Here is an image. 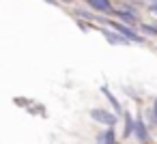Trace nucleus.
<instances>
[{"instance_id": "1a4fd4ad", "label": "nucleus", "mask_w": 157, "mask_h": 144, "mask_svg": "<svg viewBox=\"0 0 157 144\" xmlns=\"http://www.w3.org/2000/svg\"><path fill=\"white\" fill-rule=\"evenodd\" d=\"M112 15H114V17H118V20H123V22H129V24L138 20V15H131V13H127V11H123V9H116V11H114Z\"/></svg>"}, {"instance_id": "4468645a", "label": "nucleus", "mask_w": 157, "mask_h": 144, "mask_svg": "<svg viewBox=\"0 0 157 144\" xmlns=\"http://www.w3.org/2000/svg\"><path fill=\"white\" fill-rule=\"evenodd\" d=\"M63 2H71V0H63Z\"/></svg>"}, {"instance_id": "423d86ee", "label": "nucleus", "mask_w": 157, "mask_h": 144, "mask_svg": "<svg viewBox=\"0 0 157 144\" xmlns=\"http://www.w3.org/2000/svg\"><path fill=\"white\" fill-rule=\"evenodd\" d=\"M97 144H116V133H114V129L110 127V129L97 133Z\"/></svg>"}, {"instance_id": "9d476101", "label": "nucleus", "mask_w": 157, "mask_h": 144, "mask_svg": "<svg viewBox=\"0 0 157 144\" xmlns=\"http://www.w3.org/2000/svg\"><path fill=\"white\" fill-rule=\"evenodd\" d=\"M75 15H78L80 20H84V22H88V20H97L90 11H84V9H75Z\"/></svg>"}, {"instance_id": "f8f14e48", "label": "nucleus", "mask_w": 157, "mask_h": 144, "mask_svg": "<svg viewBox=\"0 0 157 144\" xmlns=\"http://www.w3.org/2000/svg\"><path fill=\"white\" fill-rule=\"evenodd\" d=\"M151 120H153V125H157V97H155V103H153V112H151Z\"/></svg>"}, {"instance_id": "9b49d317", "label": "nucleus", "mask_w": 157, "mask_h": 144, "mask_svg": "<svg viewBox=\"0 0 157 144\" xmlns=\"http://www.w3.org/2000/svg\"><path fill=\"white\" fill-rule=\"evenodd\" d=\"M140 30L148 37H155L157 35V26H151V24H140Z\"/></svg>"}, {"instance_id": "f257e3e1", "label": "nucleus", "mask_w": 157, "mask_h": 144, "mask_svg": "<svg viewBox=\"0 0 157 144\" xmlns=\"http://www.w3.org/2000/svg\"><path fill=\"white\" fill-rule=\"evenodd\" d=\"M101 22L103 24H108L112 30H116V32H121L125 39H129V41H138V43H142L144 41V37H140L133 28H129V26H125V24H121V22H114V20H103L101 17Z\"/></svg>"}, {"instance_id": "20e7f679", "label": "nucleus", "mask_w": 157, "mask_h": 144, "mask_svg": "<svg viewBox=\"0 0 157 144\" xmlns=\"http://www.w3.org/2000/svg\"><path fill=\"white\" fill-rule=\"evenodd\" d=\"M101 35L112 43V45H129L131 41L129 39H125L121 32H116V30H110V28H101Z\"/></svg>"}, {"instance_id": "0eeeda50", "label": "nucleus", "mask_w": 157, "mask_h": 144, "mask_svg": "<svg viewBox=\"0 0 157 144\" xmlns=\"http://www.w3.org/2000/svg\"><path fill=\"white\" fill-rule=\"evenodd\" d=\"M123 120H125V129H123V138H129L133 131H136V118L131 114H123Z\"/></svg>"}, {"instance_id": "2eb2a0df", "label": "nucleus", "mask_w": 157, "mask_h": 144, "mask_svg": "<svg viewBox=\"0 0 157 144\" xmlns=\"http://www.w3.org/2000/svg\"><path fill=\"white\" fill-rule=\"evenodd\" d=\"M155 26H157V22H155Z\"/></svg>"}, {"instance_id": "f03ea898", "label": "nucleus", "mask_w": 157, "mask_h": 144, "mask_svg": "<svg viewBox=\"0 0 157 144\" xmlns=\"http://www.w3.org/2000/svg\"><path fill=\"white\" fill-rule=\"evenodd\" d=\"M90 118L95 123H99V125H105L108 129L116 125V114L110 112V110H105V108H93L90 110Z\"/></svg>"}, {"instance_id": "7ed1b4c3", "label": "nucleus", "mask_w": 157, "mask_h": 144, "mask_svg": "<svg viewBox=\"0 0 157 144\" xmlns=\"http://www.w3.org/2000/svg\"><path fill=\"white\" fill-rule=\"evenodd\" d=\"M133 135L142 142V144H148L151 142V135H148V127H146V123L142 120V116L138 114L136 116V131H133Z\"/></svg>"}, {"instance_id": "39448f33", "label": "nucleus", "mask_w": 157, "mask_h": 144, "mask_svg": "<svg viewBox=\"0 0 157 144\" xmlns=\"http://www.w3.org/2000/svg\"><path fill=\"white\" fill-rule=\"evenodd\" d=\"M84 2L93 9V11H99V13H114L116 9L112 7L110 0H84Z\"/></svg>"}, {"instance_id": "6e6552de", "label": "nucleus", "mask_w": 157, "mask_h": 144, "mask_svg": "<svg viewBox=\"0 0 157 144\" xmlns=\"http://www.w3.org/2000/svg\"><path fill=\"white\" fill-rule=\"evenodd\" d=\"M101 93L105 95V99L110 101V105H112V108L116 110V114H121V103H118V101H116V97H114V95L110 93V88H108V86H101Z\"/></svg>"}, {"instance_id": "ddd939ff", "label": "nucleus", "mask_w": 157, "mask_h": 144, "mask_svg": "<svg viewBox=\"0 0 157 144\" xmlns=\"http://www.w3.org/2000/svg\"><path fill=\"white\" fill-rule=\"evenodd\" d=\"M148 11H151V13H153V15H157V2H153V5H151V7H148Z\"/></svg>"}]
</instances>
